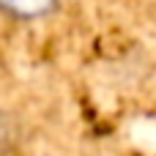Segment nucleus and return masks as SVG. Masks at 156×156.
Masks as SVG:
<instances>
[{
	"label": "nucleus",
	"mask_w": 156,
	"mask_h": 156,
	"mask_svg": "<svg viewBox=\"0 0 156 156\" xmlns=\"http://www.w3.org/2000/svg\"><path fill=\"white\" fill-rule=\"evenodd\" d=\"M58 0H0V8L11 16H19V19H33V16H41L47 11L55 8Z\"/></svg>",
	"instance_id": "1"
},
{
	"label": "nucleus",
	"mask_w": 156,
	"mask_h": 156,
	"mask_svg": "<svg viewBox=\"0 0 156 156\" xmlns=\"http://www.w3.org/2000/svg\"><path fill=\"white\" fill-rule=\"evenodd\" d=\"M19 137H22L19 121L11 112H0V156L16 151L19 148Z\"/></svg>",
	"instance_id": "2"
}]
</instances>
